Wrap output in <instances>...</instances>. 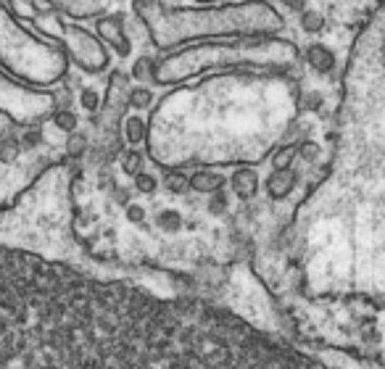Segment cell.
Returning a JSON list of instances; mask_svg holds the SVG:
<instances>
[{
  "label": "cell",
  "instance_id": "cell-1",
  "mask_svg": "<svg viewBox=\"0 0 385 369\" xmlns=\"http://www.w3.org/2000/svg\"><path fill=\"white\" fill-rule=\"evenodd\" d=\"M293 182H296V177L290 169H277L269 180H266V190H269V196L272 198H285L290 190H293Z\"/></svg>",
  "mask_w": 385,
  "mask_h": 369
},
{
  "label": "cell",
  "instance_id": "cell-2",
  "mask_svg": "<svg viewBox=\"0 0 385 369\" xmlns=\"http://www.w3.org/2000/svg\"><path fill=\"white\" fill-rule=\"evenodd\" d=\"M306 58L309 64H311V69L319 72V74H327V72H332V66H335V58H332V53L325 45H311Z\"/></svg>",
  "mask_w": 385,
  "mask_h": 369
},
{
  "label": "cell",
  "instance_id": "cell-3",
  "mask_svg": "<svg viewBox=\"0 0 385 369\" xmlns=\"http://www.w3.org/2000/svg\"><path fill=\"white\" fill-rule=\"evenodd\" d=\"M232 184H235V193L241 198H253L256 190H259V180L251 169H241V172L232 177Z\"/></svg>",
  "mask_w": 385,
  "mask_h": 369
},
{
  "label": "cell",
  "instance_id": "cell-4",
  "mask_svg": "<svg viewBox=\"0 0 385 369\" xmlns=\"http://www.w3.org/2000/svg\"><path fill=\"white\" fill-rule=\"evenodd\" d=\"M222 184H224V180L217 172H198L190 180V187L198 193H217V190H222Z\"/></svg>",
  "mask_w": 385,
  "mask_h": 369
},
{
  "label": "cell",
  "instance_id": "cell-5",
  "mask_svg": "<svg viewBox=\"0 0 385 369\" xmlns=\"http://www.w3.org/2000/svg\"><path fill=\"white\" fill-rule=\"evenodd\" d=\"M119 22H121V16H116V19H106V22H100V24H98L100 34H109V37H114V29L119 27ZM116 51H119L121 55L130 53V45H127V40H124L121 34H116Z\"/></svg>",
  "mask_w": 385,
  "mask_h": 369
},
{
  "label": "cell",
  "instance_id": "cell-6",
  "mask_svg": "<svg viewBox=\"0 0 385 369\" xmlns=\"http://www.w3.org/2000/svg\"><path fill=\"white\" fill-rule=\"evenodd\" d=\"M124 137H127V142H133V145L143 142V137H145V121L137 119V116H130V119L124 121Z\"/></svg>",
  "mask_w": 385,
  "mask_h": 369
},
{
  "label": "cell",
  "instance_id": "cell-7",
  "mask_svg": "<svg viewBox=\"0 0 385 369\" xmlns=\"http://www.w3.org/2000/svg\"><path fill=\"white\" fill-rule=\"evenodd\" d=\"M22 153V142L13 137H3L0 140V163H13Z\"/></svg>",
  "mask_w": 385,
  "mask_h": 369
},
{
  "label": "cell",
  "instance_id": "cell-8",
  "mask_svg": "<svg viewBox=\"0 0 385 369\" xmlns=\"http://www.w3.org/2000/svg\"><path fill=\"white\" fill-rule=\"evenodd\" d=\"M53 124L61 132H74L77 130V114L69 109H58L53 114Z\"/></svg>",
  "mask_w": 385,
  "mask_h": 369
},
{
  "label": "cell",
  "instance_id": "cell-9",
  "mask_svg": "<svg viewBox=\"0 0 385 369\" xmlns=\"http://www.w3.org/2000/svg\"><path fill=\"white\" fill-rule=\"evenodd\" d=\"M301 27L306 29V32H319L322 27H325V16L319 11H301Z\"/></svg>",
  "mask_w": 385,
  "mask_h": 369
},
{
  "label": "cell",
  "instance_id": "cell-10",
  "mask_svg": "<svg viewBox=\"0 0 385 369\" xmlns=\"http://www.w3.org/2000/svg\"><path fill=\"white\" fill-rule=\"evenodd\" d=\"M85 151H88V137H85V135H79L77 130L69 132V140H67V153L69 156H74V159H77V156H82Z\"/></svg>",
  "mask_w": 385,
  "mask_h": 369
},
{
  "label": "cell",
  "instance_id": "cell-11",
  "mask_svg": "<svg viewBox=\"0 0 385 369\" xmlns=\"http://www.w3.org/2000/svg\"><path fill=\"white\" fill-rule=\"evenodd\" d=\"M79 103H82V109L90 111V114H95L100 106V98H98V93L93 90V87H85L82 93H79Z\"/></svg>",
  "mask_w": 385,
  "mask_h": 369
},
{
  "label": "cell",
  "instance_id": "cell-12",
  "mask_svg": "<svg viewBox=\"0 0 385 369\" xmlns=\"http://www.w3.org/2000/svg\"><path fill=\"white\" fill-rule=\"evenodd\" d=\"M140 163H143V159H140V153L137 151H127L124 156H121V169H124L127 174L140 172Z\"/></svg>",
  "mask_w": 385,
  "mask_h": 369
},
{
  "label": "cell",
  "instance_id": "cell-13",
  "mask_svg": "<svg viewBox=\"0 0 385 369\" xmlns=\"http://www.w3.org/2000/svg\"><path fill=\"white\" fill-rule=\"evenodd\" d=\"M156 224H158L161 229L175 232V229H180V214H177V211H161L158 219H156Z\"/></svg>",
  "mask_w": 385,
  "mask_h": 369
},
{
  "label": "cell",
  "instance_id": "cell-14",
  "mask_svg": "<svg viewBox=\"0 0 385 369\" xmlns=\"http://www.w3.org/2000/svg\"><path fill=\"white\" fill-rule=\"evenodd\" d=\"M130 103H133L135 109H148L151 106V93L143 90V87H137V90L130 93Z\"/></svg>",
  "mask_w": 385,
  "mask_h": 369
},
{
  "label": "cell",
  "instance_id": "cell-15",
  "mask_svg": "<svg viewBox=\"0 0 385 369\" xmlns=\"http://www.w3.org/2000/svg\"><path fill=\"white\" fill-rule=\"evenodd\" d=\"M135 187H137L140 193H154V190H156V177L137 172V174H135Z\"/></svg>",
  "mask_w": 385,
  "mask_h": 369
},
{
  "label": "cell",
  "instance_id": "cell-16",
  "mask_svg": "<svg viewBox=\"0 0 385 369\" xmlns=\"http://www.w3.org/2000/svg\"><path fill=\"white\" fill-rule=\"evenodd\" d=\"M293 156H296V145H288L283 151L275 156V169H288V163L293 161Z\"/></svg>",
  "mask_w": 385,
  "mask_h": 369
},
{
  "label": "cell",
  "instance_id": "cell-17",
  "mask_svg": "<svg viewBox=\"0 0 385 369\" xmlns=\"http://www.w3.org/2000/svg\"><path fill=\"white\" fill-rule=\"evenodd\" d=\"M40 142H43V132L37 127H32V130H27L22 135V148H37Z\"/></svg>",
  "mask_w": 385,
  "mask_h": 369
},
{
  "label": "cell",
  "instance_id": "cell-18",
  "mask_svg": "<svg viewBox=\"0 0 385 369\" xmlns=\"http://www.w3.org/2000/svg\"><path fill=\"white\" fill-rule=\"evenodd\" d=\"M166 184H169V190L180 193V190H185L187 180L182 177V174H169V177H166Z\"/></svg>",
  "mask_w": 385,
  "mask_h": 369
},
{
  "label": "cell",
  "instance_id": "cell-19",
  "mask_svg": "<svg viewBox=\"0 0 385 369\" xmlns=\"http://www.w3.org/2000/svg\"><path fill=\"white\" fill-rule=\"evenodd\" d=\"M133 74H135V79H145V76L151 74V61H148V58H140V61L135 64Z\"/></svg>",
  "mask_w": 385,
  "mask_h": 369
},
{
  "label": "cell",
  "instance_id": "cell-20",
  "mask_svg": "<svg viewBox=\"0 0 385 369\" xmlns=\"http://www.w3.org/2000/svg\"><path fill=\"white\" fill-rule=\"evenodd\" d=\"M224 206H227V201H224V196H222V190H217V193H214V198H211L209 208H211V211H222Z\"/></svg>",
  "mask_w": 385,
  "mask_h": 369
},
{
  "label": "cell",
  "instance_id": "cell-21",
  "mask_svg": "<svg viewBox=\"0 0 385 369\" xmlns=\"http://www.w3.org/2000/svg\"><path fill=\"white\" fill-rule=\"evenodd\" d=\"M127 219H130V222H143L145 211L140 206H130V208H127Z\"/></svg>",
  "mask_w": 385,
  "mask_h": 369
},
{
  "label": "cell",
  "instance_id": "cell-22",
  "mask_svg": "<svg viewBox=\"0 0 385 369\" xmlns=\"http://www.w3.org/2000/svg\"><path fill=\"white\" fill-rule=\"evenodd\" d=\"M301 153H304L306 159H317L319 145H317V142H304V145H301Z\"/></svg>",
  "mask_w": 385,
  "mask_h": 369
},
{
  "label": "cell",
  "instance_id": "cell-23",
  "mask_svg": "<svg viewBox=\"0 0 385 369\" xmlns=\"http://www.w3.org/2000/svg\"><path fill=\"white\" fill-rule=\"evenodd\" d=\"M285 6L290 11H304V6H306V0H285Z\"/></svg>",
  "mask_w": 385,
  "mask_h": 369
}]
</instances>
